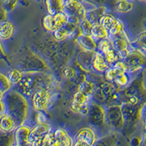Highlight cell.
<instances>
[{"mask_svg":"<svg viewBox=\"0 0 146 146\" xmlns=\"http://www.w3.org/2000/svg\"><path fill=\"white\" fill-rule=\"evenodd\" d=\"M99 52L102 53V54H105L107 52L109 51L110 49H112V41L109 38H106L105 40H100V42L97 45Z\"/></svg>","mask_w":146,"mask_h":146,"instance_id":"obj_23","label":"cell"},{"mask_svg":"<svg viewBox=\"0 0 146 146\" xmlns=\"http://www.w3.org/2000/svg\"><path fill=\"white\" fill-rule=\"evenodd\" d=\"M16 146H23V145H16Z\"/></svg>","mask_w":146,"mask_h":146,"instance_id":"obj_35","label":"cell"},{"mask_svg":"<svg viewBox=\"0 0 146 146\" xmlns=\"http://www.w3.org/2000/svg\"><path fill=\"white\" fill-rule=\"evenodd\" d=\"M23 77V74L19 70H13L9 72L8 79L11 83L17 84V83H19L21 81Z\"/></svg>","mask_w":146,"mask_h":146,"instance_id":"obj_24","label":"cell"},{"mask_svg":"<svg viewBox=\"0 0 146 146\" xmlns=\"http://www.w3.org/2000/svg\"><path fill=\"white\" fill-rule=\"evenodd\" d=\"M134 7L132 2L128 0H117L115 2V9L118 13H127Z\"/></svg>","mask_w":146,"mask_h":146,"instance_id":"obj_20","label":"cell"},{"mask_svg":"<svg viewBox=\"0 0 146 146\" xmlns=\"http://www.w3.org/2000/svg\"><path fill=\"white\" fill-rule=\"evenodd\" d=\"M18 0H5V9L8 11H13L16 7Z\"/></svg>","mask_w":146,"mask_h":146,"instance_id":"obj_28","label":"cell"},{"mask_svg":"<svg viewBox=\"0 0 146 146\" xmlns=\"http://www.w3.org/2000/svg\"><path fill=\"white\" fill-rule=\"evenodd\" d=\"M53 137L56 146H72V139L63 129H58L53 132Z\"/></svg>","mask_w":146,"mask_h":146,"instance_id":"obj_11","label":"cell"},{"mask_svg":"<svg viewBox=\"0 0 146 146\" xmlns=\"http://www.w3.org/2000/svg\"><path fill=\"white\" fill-rule=\"evenodd\" d=\"M139 2H144V3H146V0H139Z\"/></svg>","mask_w":146,"mask_h":146,"instance_id":"obj_33","label":"cell"},{"mask_svg":"<svg viewBox=\"0 0 146 146\" xmlns=\"http://www.w3.org/2000/svg\"><path fill=\"white\" fill-rule=\"evenodd\" d=\"M31 129L28 126H20L15 131V141L16 145L23 146H32L29 140Z\"/></svg>","mask_w":146,"mask_h":146,"instance_id":"obj_10","label":"cell"},{"mask_svg":"<svg viewBox=\"0 0 146 146\" xmlns=\"http://www.w3.org/2000/svg\"><path fill=\"white\" fill-rule=\"evenodd\" d=\"M64 73L65 77L67 78H72V76H74V74H75V73H74V71H73V70H72L71 68L65 69Z\"/></svg>","mask_w":146,"mask_h":146,"instance_id":"obj_29","label":"cell"},{"mask_svg":"<svg viewBox=\"0 0 146 146\" xmlns=\"http://www.w3.org/2000/svg\"><path fill=\"white\" fill-rule=\"evenodd\" d=\"M14 27L11 23L5 21L0 24V38L8 40L13 35Z\"/></svg>","mask_w":146,"mask_h":146,"instance_id":"obj_19","label":"cell"},{"mask_svg":"<svg viewBox=\"0 0 146 146\" xmlns=\"http://www.w3.org/2000/svg\"><path fill=\"white\" fill-rule=\"evenodd\" d=\"M65 0H45L48 14L56 15L63 12Z\"/></svg>","mask_w":146,"mask_h":146,"instance_id":"obj_16","label":"cell"},{"mask_svg":"<svg viewBox=\"0 0 146 146\" xmlns=\"http://www.w3.org/2000/svg\"><path fill=\"white\" fill-rule=\"evenodd\" d=\"M89 5L93 4L86 0H65L63 12L68 17L69 22L79 25L86 19Z\"/></svg>","mask_w":146,"mask_h":146,"instance_id":"obj_1","label":"cell"},{"mask_svg":"<svg viewBox=\"0 0 146 146\" xmlns=\"http://www.w3.org/2000/svg\"><path fill=\"white\" fill-rule=\"evenodd\" d=\"M91 36L96 40H102L108 38L109 33L102 24L95 23L91 27Z\"/></svg>","mask_w":146,"mask_h":146,"instance_id":"obj_18","label":"cell"},{"mask_svg":"<svg viewBox=\"0 0 146 146\" xmlns=\"http://www.w3.org/2000/svg\"><path fill=\"white\" fill-rule=\"evenodd\" d=\"M0 14H1V13H0Z\"/></svg>","mask_w":146,"mask_h":146,"instance_id":"obj_36","label":"cell"},{"mask_svg":"<svg viewBox=\"0 0 146 146\" xmlns=\"http://www.w3.org/2000/svg\"><path fill=\"white\" fill-rule=\"evenodd\" d=\"M78 43L80 44V46L82 47V48L86 51H95V50L97 48L96 40L91 35L80 34L78 37Z\"/></svg>","mask_w":146,"mask_h":146,"instance_id":"obj_14","label":"cell"},{"mask_svg":"<svg viewBox=\"0 0 146 146\" xmlns=\"http://www.w3.org/2000/svg\"><path fill=\"white\" fill-rule=\"evenodd\" d=\"M78 91H80V92L83 93L84 94L87 95V96H92V95L94 94L95 92V86L93 83L88 81V80H84L81 84L80 85Z\"/></svg>","mask_w":146,"mask_h":146,"instance_id":"obj_21","label":"cell"},{"mask_svg":"<svg viewBox=\"0 0 146 146\" xmlns=\"http://www.w3.org/2000/svg\"><path fill=\"white\" fill-rule=\"evenodd\" d=\"M106 7H95L94 9H90L87 13V19L92 24L100 23L102 17L106 13Z\"/></svg>","mask_w":146,"mask_h":146,"instance_id":"obj_17","label":"cell"},{"mask_svg":"<svg viewBox=\"0 0 146 146\" xmlns=\"http://www.w3.org/2000/svg\"><path fill=\"white\" fill-rule=\"evenodd\" d=\"M128 1H129V2H132L133 1H135V0H128Z\"/></svg>","mask_w":146,"mask_h":146,"instance_id":"obj_34","label":"cell"},{"mask_svg":"<svg viewBox=\"0 0 146 146\" xmlns=\"http://www.w3.org/2000/svg\"><path fill=\"white\" fill-rule=\"evenodd\" d=\"M13 118L7 113H4L0 119V130L3 132L9 133L13 131L16 127Z\"/></svg>","mask_w":146,"mask_h":146,"instance_id":"obj_15","label":"cell"},{"mask_svg":"<svg viewBox=\"0 0 146 146\" xmlns=\"http://www.w3.org/2000/svg\"><path fill=\"white\" fill-rule=\"evenodd\" d=\"M133 44L137 48L146 50V31L142 32L138 36L137 40L133 42Z\"/></svg>","mask_w":146,"mask_h":146,"instance_id":"obj_25","label":"cell"},{"mask_svg":"<svg viewBox=\"0 0 146 146\" xmlns=\"http://www.w3.org/2000/svg\"><path fill=\"white\" fill-rule=\"evenodd\" d=\"M69 22L68 17L66 14L62 12L56 15H50L48 14L43 18V27L47 32H53L59 29L64 27Z\"/></svg>","mask_w":146,"mask_h":146,"instance_id":"obj_6","label":"cell"},{"mask_svg":"<svg viewBox=\"0 0 146 146\" xmlns=\"http://www.w3.org/2000/svg\"><path fill=\"white\" fill-rule=\"evenodd\" d=\"M74 146H91V145L88 144V143H84V142L78 141V140H76V143H75V145Z\"/></svg>","mask_w":146,"mask_h":146,"instance_id":"obj_30","label":"cell"},{"mask_svg":"<svg viewBox=\"0 0 146 146\" xmlns=\"http://www.w3.org/2000/svg\"><path fill=\"white\" fill-rule=\"evenodd\" d=\"M7 112L15 121L16 126H21L27 115V105L25 99L20 95L9 94L7 98Z\"/></svg>","mask_w":146,"mask_h":146,"instance_id":"obj_2","label":"cell"},{"mask_svg":"<svg viewBox=\"0 0 146 146\" xmlns=\"http://www.w3.org/2000/svg\"><path fill=\"white\" fill-rule=\"evenodd\" d=\"M125 68L128 73L146 68V56L137 49L129 50L126 56L122 59Z\"/></svg>","mask_w":146,"mask_h":146,"instance_id":"obj_4","label":"cell"},{"mask_svg":"<svg viewBox=\"0 0 146 146\" xmlns=\"http://www.w3.org/2000/svg\"><path fill=\"white\" fill-rule=\"evenodd\" d=\"M100 23L106 29L109 35L118 36L124 33L123 23L111 14L106 13L102 17Z\"/></svg>","mask_w":146,"mask_h":146,"instance_id":"obj_5","label":"cell"},{"mask_svg":"<svg viewBox=\"0 0 146 146\" xmlns=\"http://www.w3.org/2000/svg\"><path fill=\"white\" fill-rule=\"evenodd\" d=\"M91 62H92L91 64L93 69L98 72H104L110 68L109 64L107 62L104 54L99 51L95 53L94 56Z\"/></svg>","mask_w":146,"mask_h":146,"instance_id":"obj_12","label":"cell"},{"mask_svg":"<svg viewBox=\"0 0 146 146\" xmlns=\"http://www.w3.org/2000/svg\"><path fill=\"white\" fill-rule=\"evenodd\" d=\"M10 83L11 82L10 81L8 78L0 73V91L2 93L4 94L8 91L10 87Z\"/></svg>","mask_w":146,"mask_h":146,"instance_id":"obj_26","label":"cell"},{"mask_svg":"<svg viewBox=\"0 0 146 146\" xmlns=\"http://www.w3.org/2000/svg\"><path fill=\"white\" fill-rule=\"evenodd\" d=\"M144 118H145V126H144V133H145V140L146 142V108L144 110Z\"/></svg>","mask_w":146,"mask_h":146,"instance_id":"obj_31","label":"cell"},{"mask_svg":"<svg viewBox=\"0 0 146 146\" xmlns=\"http://www.w3.org/2000/svg\"><path fill=\"white\" fill-rule=\"evenodd\" d=\"M77 26L78 25H75L71 22H68L64 27L53 32V36H54L55 39L58 41H63V40H66L75 32Z\"/></svg>","mask_w":146,"mask_h":146,"instance_id":"obj_13","label":"cell"},{"mask_svg":"<svg viewBox=\"0 0 146 146\" xmlns=\"http://www.w3.org/2000/svg\"><path fill=\"white\" fill-rule=\"evenodd\" d=\"M106 118L114 127L121 128L124 123V118L121 106H111L108 108Z\"/></svg>","mask_w":146,"mask_h":146,"instance_id":"obj_7","label":"cell"},{"mask_svg":"<svg viewBox=\"0 0 146 146\" xmlns=\"http://www.w3.org/2000/svg\"><path fill=\"white\" fill-rule=\"evenodd\" d=\"M53 100V92L48 84L44 86H38L32 96V105L35 109L39 111H45L52 104Z\"/></svg>","mask_w":146,"mask_h":146,"instance_id":"obj_3","label":"cell"},{"mask_svg":"<svg viewBox=\"0 0 146 146\" xmlns=\"http://www.w3.org/2000/svg\"><path fill=\"white\" fill-rule=\"evenodd\" d=\"M3 94H4L2 93V91H0V100H1V99H2V96H3Z\"/></svg>","mask_w":146,"mask_h":146,"instance_id":"obj_32","label":"cell"},{"mask_svg":"<svg viewBox=\"0 0 146 146\" xmlns=\"http://www.w3.org/2000/svg\"><path fill=\"white\" fill-rule=\"evenodd\" d=\"M76 140L84 142L93 146L96 141V133L91 128H82L78 132Z\"/></svg>","mask_w":146,"mask_h":146,"instance_id":"obj_9","label":"cell"},{"mask_svg":"<svg viewBox=\"0 0 146 146\" xmlns=\"http://www.w3.org/2000/svg\"><path fill=\"white\" fill-rule=\"evenodd\" d=\"M115 83L120 86H125L129 83V77L128 75V72L124 73L120 77H118L116 80H115Z\"/></svg>","mask_w":146,"mask_h":146,"instance_id":"obj_27","label":"cell"},{"mask_svg":"<svg viewBox=\"0 0 146 146\" xmlns=\"http://www.w3.org/2000/svg\"><path fill=\"white\" fill-rule=\"evenodd\" d=\"M104 56H105V59H106L107 62H108L109 65L115 64L116 62L119 61V59H121L118 52L115 51L113 48L110 49L109 51L107 52L106 53H105Z\"/></svg>","mask_w":146,"mask_h":146,"instance_id":"obj_22","label":"cell"},{"mask_svg":"<svg viewBox=\"0 0 146 146\" xmlns=\"http://www.w3.org/2000/svg\"><path fill=\"white\" fill-rule=\"evenodd\" d=\"M50 132V126L45 123H39L31 129L29 140L31 145L43 139L45 135Z\"/></svg>","mask_w":146,"mask_h":146,"instance_id":"obj_8","label":"cell"}]
</instances>
